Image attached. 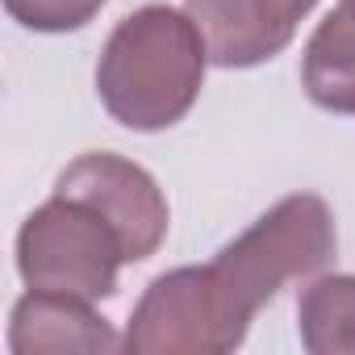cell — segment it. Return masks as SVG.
Listing matches in <instances>:
<instances>
[{
    "label": "cell",
    "instance_id": "obj_1",
    "mask_svg": "<svg viewBox=\"0 0 355 355\" xmlns=\"http://www.w3.org/2000/svg\"><path fill=\"white\" fill-rule=\"evenodd\" d=\"M205 63V38L189 13L146 5L109 34L96 63V96L125 130H167L197 105Z\"/></svg>",
    "mask_w": 355,
    "mask_h": 355
},
{
    "label": "cell",
    "instance_id": "obj_2",
    "mask_svg": "<svg viewBox=\"0 0 355 355\" xmlns=\"http://www.w3.org/2000/svg\"><path fill=\"white\" fill-rule=\"evenodd\" d=\"M334 243L338 239H334V218L326 201L313 193H297L272 205L230 247H222L218 259L205 263V284L230 347L247 338L251 318L288 280H301L326 268L334 259Z\"/></svg>",
    "mask_w": 355,
    "mask_h": 355
},
{
    "label": "cell",
    "instance_id": "obj_3",
    "mask_svg": "<svg viewBox=\"0 0 355 355\" xmlns=\"http://www.w3.org/2000/svg\"><path fill=\"white\" fill-rule=\"evenodd\" d=\"M125 263L113 226L84 201L51 197L38 205L17 234V272L34 293H59L76 301H105L117 288Z\"/></svg>",
    "mask_w": 355,
    "mask_h": 355
},
{
    "label": "cell",
    "instance_id": "obj_4",
    "mask_svg": "<svg viewBox=\"0 0 355 355\" xmlns=\"http://www.w3.org/2000/svg\"><path fill=\"white\" fill-rule=\"evenodd\" d=\"M55 193L92 205L121 239L125 263L150 259L159 251V243L167 239V222H171L167 197L150 180V171H142L138 163H130L121 155H109V150L80 155L76 163H67L59 171Z\"/></svg>",
    "mask_w": 355,
    "mask_h": 355
},
{
    "label": "cell",
    "instance_id": "obj_5",
    "mask_svg": "<svg viewBox=\"0 0 355 355\" xmlns=\"http://www.w3.org/2000/svg\"><path fill=\"white\" fill-rule=\"evenodd\" d=\"M121 347L138 355H226L234 351L218 322V309L205 284V268H175L150 280V288L142 293V301L130 313Z\"/></svg>",
    "mask_w": 355,
    "mask_h": 355
},
{
    "label": "cell",
    "instance_id": "obj_6",
    "mask_svg": "<svg viewBox=\"0 0 355 355\" xmlns=\"http://www.w3.org/2000/svg\"><path fill=\"white\" fill-rule=\"evenodd\" d=\"M318 0H189L184 13L205 38L209 63L259 67L276 59Z\"/></svg>",
    "mask_w": 355,
    "mask_h": 355
},
{
    "label": "cell",
    "instance_id": "obj_7",
    "mask_svg": "<svg viewBox=\"0 0 355 355\" xmlns=\"http://www.w3.org/2000/svg\"><path fill=\"white\" fill-rule=\"evenodd\" d=\"M121 338L113 326L92 309V301L59 297V293H26L13 305L9 322V351L34 355V351H117Z\"/></svg>",
    "mask_w": 355,
    "mask_h": 355
},
{
    "label": "cell",
    "instance_id": "obj_8",
    "mask_svg": "<svg viewBox=\"0 0 355 355\" xmlns=\"http://www.w3.org/2000/svg\"><path fill=\"white\" fill-rule=\"evenodd\" d=\"M301 80L313 105L355 117V13L334 9L309 38L301 59Z\"/></svg>",
    "mask_w": 355,
    "mask_h": 355
},
{
    "label": "cell",
    "instance_id": "obj_9",
    "mask_svg": "<svg viewBox=\"0 0 355 355\" xmlns=\"http://www.w3.org/2000/svg\"><path fill=\"white\" fill-rule=\"evenodd\" d=\"M297 330L313 355H355V276H322L297 301Z\"/></svg>",
    "mask_w": 355,
    "mask_h": 355
},
{
    "label": "cell",
    "instance_id": "obj_10",
    "mask_svg": "<svg viewBox=\"0 0 355 355\" xmlns=\"http://www.w3.org/2000/svg\"><path fill=\"white\" fill-rule=\"evenodd\" d=\"M5 9L13 13V21H21L26 30H38V34H67V30H80L88 26L105 0H5Z\"/></svg>",
    "mask_w": 355,
    "mask_h": 355
},
{
    "label": "cell",
    "instance_id": "obj_11",
    "mask_svg": "<svg viewBox=\"0 0 355 355\" xmlns=\"http://www.w3.org/2000/svg\"><path fill=\"white\" fill-rule=\"evenodd\" d=\"M343 9H351V13H355V0H343Z\"/></svg>",
    "mask_w": 355,
    "mask_h": 355
}]
</instances>
